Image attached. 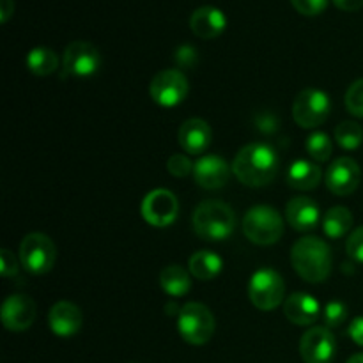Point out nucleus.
<instances>
[{"instance_id":"f257e3e1","label":"nucleus","mask_w":363,"mask_h":363,"mask_svg":"<svg viewBox=\"0 0 363 363\" xmlns=\"http://www.w3.org/2000/svg\"><path fill=\"white\" fill-rule=\"evenodd\" d=\"M280 169L275 149L262 142L245 145L233 162V172L238 179L250 188H262L272 183Z\"/></svg>"},{"instance_id":"f03ea898","label":"nucleus","mask_w":363,"mask_h":363,"mask_svg":"<svg viewBox=\"0 0 363 363\" xmlns=\"http://www.w3.org/2000/svg\"><path fill=\"white\" fill-rule=\"evenodd\" d=\"M291 262L305 282L321 284L332 273V250L319 238H301L291 250Z\"/></svg>"},{"instance_id":"7ed1b4c3","label":"nucleus","mask_w":363,"mask_h":363,"mask_svg":"<svg viewBox=\"0 0 363 363\" xmlns=\"http://www.w3.org/2000/svg\"><path fill=\"white\" fill-rule=\"evenodd\" d=\"M194 230L206 241H223L236 229L233 208L222 201H204L195 208Z\"/></svg>"},{"instance_id":"20e7f679","label":"nucleus","mask_w":363,"mask_h":363,"mask_svg":"<svg viewBox=\"0 0 363 363\" xmlns=\"http://www.w3.org/2000/svg\"><path fill=\"white\" fill-rule=\"evenodd\" d=\"M243 233L255 245H275L284 234L282 215L272 206H254L243 218Z\"/></svg>"},{"instance_id":"39448f33","label":"nucleus","mask_w":363,"mask_h":363,"mask_svg":"<svg viewBox=\"0 0 363 363\" xmlns=\"http://www.w3.org/2000/svg\"><path fill=\"white\" fill-rule=\"evenodd\" d=\"M215 315L206 305L190 301L179 308L177 330L191 346H204L215 333Z\"/></svg>"},{"instance_id":"423d86ee","label":"nucleus","mask_w":363,"mask_h":363,"mask_svg":"<svg viewBox=\"0 0 363 363\" xmlns=\"http://www.w3.org/2000/svg\"><path fill=\"white\" fill-rule=\"evenodd\" d=\"M286 284L280 273L272 268H261L252 275L248 284V298L252 305L262 312L275 311L284 301Z\"/></svg>"},{"instance_id":"0eeeda50","label":"nucleus","mask_w":363,"mask_h":363,"mask_svg":"<svg viewBox=\"0 0 363 363\" xmlns=\"http://www.w3.org/2000/svg\"><path fill=\"white\" fill-rule=\"evenodd\" d=\"M20 261L27 272L45 275L57 261V247L46 234L32 233L21 240Z\"/></svg>"},{"instance_id":"6e6552de","label":"nucleus","mask_w":363,"mask_h":363,"mask_svg":"<svg viewBox=\"0 0 363 363\" xmlns=\"http://www.w3.org/2000/svg\"><path fill=\"white\" fill-rule=\"evenodd\" d=\"M332 101L330 96L321 89H305L294 98L293 103V117L298 126L305 130L318 128L328 119Z\"/></svg>"},{"instance_id":"1a4fd4ad","label":"nucleus","mask_w":363,"mask_h":363,"mask_svg":"<svg viewBox=\"0 0 363 363\" xmlns=\"http://www.w3.org/2000/svg\"><path fill=\"white\" fill-rule=\"evenodd\" d=\"M140 213L145 222L152 227H169L179 215V202L170 190L158 188L149 191L140 206Z\"/></svg>"},{"instance_id":"9d476101","label":"nucleus","mask_w":363,"mask_h":363,"mask_svg":"<svg viewBox=\"0 0 363 363\" xmlns=\"http://www.w3.org/2000/svg\"><path fill=\"white\" fill-rule=\"evenodd\" d=\"M300 354L305 363H332L337 354V340L326 326H312L300 340Z\"/></svg>"},{"instance_id":"9b49d317","label":"nucleus","mask_w":363,"mask_h":363,"mask_svg":"<svg viewBox=\"0 0 363 363\" xmlns=\"http://www.w3.org/2000/svg\"><path fill=\"white\" fill-rule=\"evenodd\" d=\"M151 98L162 106H176L188 96V80L179 69H163L151 80Z\"/></svg>"},{"instance_id":"f8f14e48","label":"nucleus","mask_w":363,"mask_h":363,"mask_svg":"<svg viewBox=\"0 0 363 363\" xmlns=\"http://www.w3.org/2000/svg\"><path fill=\"white\" fill-rule=\"evenodd\" d=\"M62 64L67 73L77 77H91L101 66V55L92 43L73 41L64 50Z\"/></svg>"},{"instance_id":"ddd939ff","label":"nucleus","mask_w":363,"mask_h":363,"mask_svg":"<svg viewBox=\"0 0 363 363\" xmlns=\"http://www.w3.org/2000/svg\"><path fill=\"white\" fill-rule=\"evenodd\" d=\"M2 323L9 332H25L30 328L38 315L34 300L27 294H11L2 305Z\"/></svg>"},{"instance_id":"4468645a","label":"nucleus","mask_w":363,"mask_h":363,"mask_svg":"<svg viewBox=\"0 0 363 363\" xmlns=\"http://www.w3.org/2000/svg\"><path fill=\"white\" fill-rule=\"evenodd\" d=\"M360 165L350 156L337 158L326 170V188L340 197L353 194L360 184Z\"/></svg>"},{"instance_id":"2eb2a0df","label":"nucleus","mask_w":363,"mask_h":363,"mask_svg":"<svg viewBox=\"0 0 363 363\" xmlns=\"http://www.w3.org/2000/svg\"><path fill=\"white\" fill-rule=\"evenodd\" d=\"M230 170L229 163L218 155H206L194 163L195 183L204 190H220L229 183Z\"/></svg>"},{"instance_id":"dca6fc26","label":"nucleus","mask_w":363,"mask_h":363,"mask_svg":"<svg viewBox=\"0 0 363 363\" xmlns=\"http://www.w3.org/2000/svg\"><path fill=\"white\" fill-rule=\"evenodd\" d=\"M48 325L55 335L73 337L84 325V314L80 307L71 301H57L48 312Z\"/></svg>"},{"instance_id":"f3484780","label":"nucleus","mask_w":363,"mask_h":363,"mask_svg":"<svg viewBox=\"0 0 363 363\" xmlns=\"http://www.w3.org/2000/svg\"><path fill=\"white\" fill-rule=\"evenodd\" d=\"M179 145L188 155H202L209 147L213 138L211 126L204 119L191 117L184 121L179 128Z\"/></svg>"},{"instance_id":"a211bd4d","label":"nucleus","mask_w":363,"mask_h":363,"mask_svg":"<svg viewBox=\"0 0 363 363\" xmlns=\"http://www.w3.org/2000/svg\"><path fill=\"white\" fill-rule=\"evenodd\" d=\"M190 28L201 39L218 38L227 28V16L218 7L202 6L191 13Z\"/></svg>"},{"instance_id":"6ab92c4d","label":"nucleus","mask_w":363,"mask_h":363,"mask_svg":"<svg viewBox=\"0 0 363 363\" xmlns=\"http://www.w3.org/2000/svg\"><path fill=\"white\" fill-rule=\"evenodd\" d=\"M319 312H321V307L318 300L307 293H294L284 301V314L296 326L314 325L319 318Z\"/></svg>"},{"instance_id":"aec40b11","label":"nucleus","mask_w":363,"mask_h":363,"mask_svg":"<svg viewBox=\"0 0 363 363\" xmlns=\"http://www.w3.org/2000/svg\"><path fill=\"white\" fill-rule=\"evenodd\" d=\"M286 220L294 230L307 233L319 222L318 202L308 197H294L286 206Z\"/></svg>"},{"instance_id":"412c9836","label":"nucleus","mask_w":363,"mask_h":363,"mask_svg":"<svg viewBox=\"0 0 363 363\" xmlns=\"http://www.w3.org/2000/svg\"><path fill=\"white\" fill-rule=\"evenodd\" d=\"M287 184L294 190L308 191L318 188V184L321 183L323 172L319 169V165L308 162V160H296L293 165L287 170Z\"/></svg>"},{"instance_id":"4be33fe9","label":"nucleus","mask_w":363,"mask_h":363,"mask_svg":"<svg viewBox=\"0 0 363 363\" xmlns=\"http://www.w3.org/2000/svg\"><path fill=\"white\" fill-rule=\"evenodd\" d=\"M188 268H190V273L195 279L204 280L206 282V280H213L215 277L220 275V272L223 268V261L215 252L201 250L191 255L190 262H188Z\"/></svg>"},{"instance_id":"5701e85b","label":"nucleus","mask_w":363,"mask_h":363,"mask_svg":"<svg viewBox=\"0 0 363 363\" xmlns=\"http://www.w3.org/2000/svg\"><path fill=\"white\" fill-rule=\"evenodd\" d=\"M160 286L170 296H184L190 291L191 280L190 275L179 264H170L160 272Z\"/></svg>"},{"instance_id":"b1692460","label":"nucleus","mask_w":363,"mask_h":363,"mask_svg":"<svg viewBox=\"0 0 363 363\" xmlns=\"http://www.w3.org/2000/svg\"><path fill=\"white\" fill-rule=\"evenodd\" d=\"M351 227H353V215L346 206H335V208L328 209L323 218V230L332 240L346 236Z\"/></svg>"},{"instance_id":"393cba45","label":"nucleus","mask_w":363,"mask_h":363,"mask_svg":"<svg viewBox=\"0 0 363 363\" xmlns=\"http://www.w3.org/2000/svg\"><path fill=\"white\" fill-rule=\"evenodd\" d=\"M27 67L35 77H48L59 67V57L46 46H35L27 53Z\"/></svg>"},{"instance_id":"a878e982","label":"nucleus","mask_w":363,"mask_h":363,"mask_svg":"<svg viewBox=\"0 0 363 363\" xmlns=\"http://www.w3.org/2000/svg\"><path fill=\"white\" fill-rule=\"evenodd\" d=\"M335 140L346 151H353V149L360 147L363 140V130L360 124L353 123V121H344L335 128Z\"/></svg>"},{"instance_id":"bb28decb","label":"nucleus","mask_w":363,"mask_h":363,"mask_svg":"<svg viewBox=\"0 0 363 363\" xmlns=\"http://www.w3.org/2000/svg\"><path fill=\"white\" fill-rule=\"evenodd\" d=\"M305 147H307L308 156L318 163L326 162V160L332 156L333 151L332 140H330L328 133H325V131H314V133L307 138Z\"/></svg>"},{"instance_id":"cd10ccee","label":"nucleus","mask_w":363,"mask_h":363,"mask_svg":"<svg viewBox=\"0 0 363 363\" xmlns=\"http://www.w3.org/2000/svg\"><path fill=\"white\" fill-rule=\"evenodd\" d=\"M323 319L326 328H339L347 319V307L342 301H330L323 312Z\"/></svg>"},{"instance_id":"c85d7f7f","label":"nucleus","mask_w":363,"mask_h":363,"mask_svg":"<svg viewBox=\"0 0 363 363\" xmlns=\"http://www.w3.org/2000/svg\"><path fill=\"white\" fill-rule=\"evenodd\" d=\"M346 108L354 117H363V78L353 82L346 92Z\"/></svg>"},{"instance_id":"c756f323","label":"nucleus","mask_w":363,"mask_h":363,"mask_svg":"<svg viewBox=\"0 0 363 363\" xmlns=\"http://www.w3.org/2000/svg\"><path fill=\"white\" fill-rule=\"evenodd\" d=\"M167 169L172 176L186 177L188 174L194 172V163L190 162L186 155H172L167 162Z\"/></svg>"},{"instance_id":"7c9ffc66","label":"nucleus","mask_w":363,"mask_h":363,"mask_svg":"<svg viewBox=\"0 0 363 363\" xmlns=\"http://www.w3.org/2000/svg\"><path fill=\"white\" fill-rule=\"evenodd\" d=\"M291 4L303 16H315V14H321L326 9L328 0H291Z\"/></svg>"},{"instance_id":"2f4dec72","label":"nucleus","mask_w":363,"mask_h":363,"mask_svg":"<svg viewBox=\"0 0 363 363\" xmlns=\"http://www.w3.org/2000/svg\"><path fill=\"white\" fill-rule=\"evenodd\" d=\"M346 250L351 259H354V261L358 262H363V225L358 227V229H354L353 233H351V236L347 238Z\"/></svg>"},{"instance_id":"473e14b6","label":"nucleus","mask_w":363,"mask_h":363,"mask_svg":"<svg viewBox=\"0 0 363 363\" xmlns=\"http://www.w3.org/2000/svg\"><path fill=\"white\" fill-rule=\"evenodd\" d=\"M0 273H2V277H6V279H9V277L16 275L18 273V261L16 257H14L13 252L9 250H0Z\"/></svg>"},{"instance_id":"72a5a7b5","label":"nucleus","mask_w":363,"mask_h":363,"mask_svg":"<svg viewBox=\"0 0 363 363\" xmlns=\"http://www.w3.org/2000/svg\"><path fill=\"white\" fill-rule=\"evenodd\" d=\"M350 337L353 339V342H357L358 346L363 347V318H357L350 325Z\"/></svg>"},{"instance_id":"f704fd0d","label":"nucleus","mask_w":363,"mask_h":363,"mask_svg":"<svg viewBox=\"0 0 363 363\" xmlns=\"http://www.w3.org/2000/svg\"><path fill=\"white\" fill-rule=\"evenodd\" d=\"M14 13V0H0V21L7 23Z\"/></svg>"},{"instance_id":"c9c22d12","label":"nucleus","mask_w":363,"mask_h":363,"mask_svg":"<svg viewBox=\"0 0 363 363\" xmlns=\"http://www.w3.org/2000/svg\"><path fill=\"white\" fill-rule=\"evenodd\" d=\"M333 4H335L339 9L342 11H358L363 7V0H333Z\"/></svg>"},{"instance_id":"e433bc0d","label":"nucleus","mask_w":363,"mask_h":363,"mask_svg":"<svg viewBox=\"0 0 363 363\" xmlns=\"http://www.w3.org/2000/svg\"><path fill=\"white\" fill-rule=\"evenodd\" d=\"M346 363H363V353H358V354H353V357L350 358Z\"/></svg>"}]
</instances>
